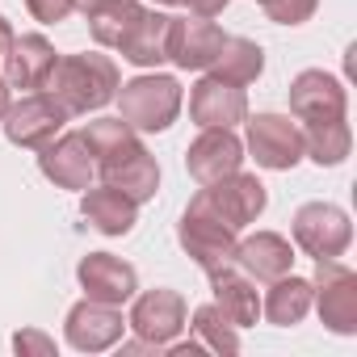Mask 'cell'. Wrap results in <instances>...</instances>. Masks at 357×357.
<instances>
[{
  "mask_svg": "<svg viewBox=\"0 0 357 357\" xmlns=\"http://www.w3.org/2000/svg\"><path fill=\"white\" fill-rule=\"evenodd\" d=\"M261 72H265V51H261L252 38H231V34H227L223 51H219L215 63H211V76L231 80V84H240V89L252 84Z\"/></svg>",
  "mask_w": 357,
  "mask_h": 357,
  "instance_id": "cb8c5ba5",
  "label": "cell"
},
{
  "mask_svg": "<svg viewBox=\"0 0 357 357\" xmlns=\"http://www.w3.org/2000/svg\"><path fill=\"white\" fill-rule=\"evenodd\" d=\"M190 118L198 126H240L248 118V97L231 80L202 76L190 93Z\"/></svg>",
  "mask_w": 357,
  "mask_h": 357,
  "instance_id": "e0dca14e",
  "label": "cell"
},
{
  "mask_svg": "<svg viewBox=\"0 0 357 357\" xmlns=\"http://www.w3.org/2000/svg\"><path fill=\"white\" fill-rule=\"evenodd\" d=\"M122 328H126L122 311L109 303H97V298H80L68 311V344L80 353H101V349L118 344Z\"/></svg>",
  "mask_w": 357,
  "mask_h": 357,
  "instance_id": "9a60e30c",
  "label": "cell"
},
{
  "mask_svg": "<svg viewBox=\"0 0 357 357\" xmlns=\"http://www.w3.org/2000/svg\"><path fill=\"white\" fill-rule=\"evenodd\" d=\"M194 336L202 340V349H215V353H236L240 349V328L219 311V303H206L194 311Z\"/></svg>",
  "mask_w": 357,
  "mask_h": 357,
  "instance_id": "484cf974",
  "label": "cell"
},
{
  "mask_svg": "<svg viewBox=\"0 0 357 357\" xmlns=\"http://www.w3.org/2000/svg\"><path fill=\"white\" fill-rule=\"evenodd\" d=\"M38 168L47 181H55L59 190H89L93 181V147L84 139V130H72V135H55L47 147H38Z\"/></svg>",
  "mask_w": 357,
  "mask_h": 357,
  "instance_id": "8fae6325",
  "label": "cell"
},
{
  "mask_svg": "<svg viewBox=\"0 0 357 357\" xmlns=\"http://www.w3.org/2000/svg\"><path fill=\"white\" fill-rule=\"evenodd\" d=\"M349 109V93L336 76L311 68L290 80V114L298 122H336Z\"/></svg>",
  "mask_w": 357,
  "mask_h": 357,
  "instance_id": "7c38bea8",
  "label": "cell"
},
{
  "mask_svg": "<svg viewBox=\"0 0 357 357\" xmlns=\"http://www.w3.org/2000/svg\"><path fill=\"white\" fill-rule=\"evenodd\" d=\"M155 5H185V0H155Z\"/></svg>",
  "mask_w": 357,
  "mask_h": 357,
  "instance_id": "e575fe53",
  "label": "cell"
},
{
  "mask_svg": "<svg viewBox=\"0 0 357 357\" xmlns=\"http://www.w3.org/2000/svg\"><path fill=\"white\" fill-rule=\"evenodd\" d=\"M9 105H13V97H9V80H0V122H5Z\"/></svg>",
  "mask_w": 357,
  "mask_h": 357,
  "instance_id": "836d02e7",
  "label": "cell"
},
{
  "mask_svg": "<svg viewBox=\"0 0 357 357\" xmlns=\"http://www.w3.org/2000/svg\"><path fill=\"white\" fill-rule=\"evenodd\" d=\"M118 84H122L118 63H114L109 55H101V51H84V55L59 59L55 72H51V80H47L43 89H47V93L68 109V118H72V114H93V109L109 105V101L118 97Z\"/></svg>",
  "mask_w": 357,
  "mask_h": 357,
  "instance_id": "7a4b0ae2",
  "label": "cell"
},
{
  "mask_svg": "<svg viewBox=\"0 0 357 357\" xmlns=\"http://www.w3.org/2000/svg\"><path fill=\"white\" fill-rule=\"evenodd\" d=\"M9 43H13V26H9V17H0V59H5Z\"/></svg>",
  "mask_w": 357,
  "mask_h": 357,
  "instance_id": "d6a6232c",
  "label": "cell"
},
{
  "mask_svg": "<svg viewBox=\"0 0 357 357\" xmlns=\"http://www.w3.org/2000/svg\"><path fill=\"white\" fill-rule=\"evenodd\" d=\"M236 236H240V231L211 206L206 194H198V198L185 206L181 227H176V240H181L185 257H190L194 265H202V269L227 265L231 252H236Z\"/></svg>",
  "mask_w": 357,
  "mask_h": 357,
  "instance_id": "277c9868",
  "label": "cell"
},
{
  "mask_svg": "<svg viewBox=\"0 0 357 357\" xmlns=\"http://www.w3.org/2000/svg\"><path fill=\"white\" fill-rule=\"evenodd\" d=\"M227 34L211 22V17H172V34H168V63H176L181 72H211L215 55L223 51Z\"/></svg>",
  "mask_w": 357,
  "mask_h": 357,
  "instance_id": "4fadbf2b",
  "label": "cell"
},
{
  "mask_svg": "<svg viewBox=\"0 0 357 357\" xmlns=\"http://www.w3.org/2000/svg\"><path fill=\"white\" fill-rule=\"evenodd\" d=\"M311 303L319 307L324 328H332L336 336H353L357 332V273L349 265L332 261H315V278H311Z\"/></svg>",
  "mask_w": 357,
  "mask_h": 357,
  "instance_id": "5b68a950",
  "label": "cell"
},
{
  "mask_svg": "<svg viewBox=\"0 0 357 357\" xmlns=\"http://www.w3.org/2000/svg\"><path fill=\"white\" fill-rule=\"evenodd\" d=\"M143 13V5L139 0H118V5H109V9H101V13H93L89 17V30H93V43L97 47H118V38L130 30V22Z\"/></svg>",
  "mask_w": 357,
  "mask_h": 357,
  "instance_id": "4316f807",
  "label": "cell"
},
{
  "mask_svg": "<svg viewBox=\"0 0 357 357\" xmlns=\"http://www.w3.org/2000/svg\"><path fill=\"white\" fill-rule=\"evenodd\" d=\"M76 278H80V286H84V298H97V303H109V307L130 303L135 290H139L135 265H126V261L114 257V252H89V257L76 265Z\"/></svg>",
  "mask_w": 357,
  "mask_h": 357,
  "instance_id": "5bb4252c",
  "label": "cell"
},
{
  "mask_svg": "<svg viewBox=\"0 0 357 357\" xmlns=\"http://www.w3.org/2000/svg\"><path fill=\"white\" fill-rule=\"evenodd\" d=\"M257 5L269 13V22L278 26H303L311 22V13L319 9V0H257Z\"/></svg>",
  "mask_w": 357,
  "mask_h": 357,
  "instance_id": "83f0119b",
  "label": "cell"
},
{
  "mask_svg": "<svg viewBox=\"0 0 357 357\" xmlns=\"http://www.w3.org/2000/svg\"><path fill=\"white\" fill-rule=\"evenodd\" d=\"M109 5H118V0H76V9H80L84 17H93V13H101V9H109Z\"/></svg>",
  "mask_w": 357,
  "mask_h": 357,
  "instance_id": "1f68e13d",
  "label": "cell"
},
{
  "mask_svg": "<svg viewBox=\"0 0 357 357\" xmlns=\"http://www.w3.org/2000/svg\"><path fill=\"white\" fill-rule=\"evenodd\" d=\"M227 5H231V0H185V9H190L194 17H219Z\"/></svg>",
  "mask_w": 357,
  "mask_h": 357,
  "instance_id": "4dcf8cb0",
  "label": "cell"
},
{
  "mask_svg": "<svg viewBox=\"0 0 357 357\" xmlns=\"http://www.w3.org/2000/svg\"><path fill=\"white\" fill-rule=\"evenodd\" d=\"M248 151L261 168L286 172L303 160V130L282 114H257L248 118Z\"/></svg>",
  "mask_w": 357,
  "mask_h": 357,
  "instance_id": "9c48e42d",
  "label": "cell"
},
{
  "mask_svg": "<svg viewBox=\"0 0 357 357\" xmlns=\"http://www.w3.org/2000/svg\"><path fill=\"white\" fill-rule=\"evenodd\" d=\"M202 194L211 198V206H215L236 231H244L248 223H257L261 211H265V202H269L265 185L257 181L252 172H231V176H223V181H215V185H202Z\"/></svg>",
  "mask_w": 357,
  "mask_h": 357,
  "instance_id": "2e32d148",
  "label": "cell"
},
{
  "mask_svg": "<svg viewBox=\"0 0 357 357\" xmlns=\"http://www.w3.org/2000/svg\"><path fill=\"white\" fill-rule=\"evenodd\" d=\"M294 244L315 257V261H332V257H344L349 240H353V223L340 206L332 202H307L294 211Z\"/></svg>",
  "mask_w": 357,
  "mask_h": 357,
  "instance_id": "8992f818",
  "label": "cell"
},
{
  "mask_svg": "<svg viewBox=\"0 0 357 357\" xmlns=\"http://www.w3.org/2000/svg\"><path fill=\"white\" fill-rule=\"evenodd\" d=\"M118 109L130 130H168L181 114L176 76H135L118 84Z\"/></svg>",
  "mask_w": 357,
  "mask_h": 357,
  "instance_id": "3957f363",
  "label": "cell"
},
{
  "mask_svg": "<svg viewBox=\"0 0 357 357\" xmlns=\"http://www.w3.org/2000/svg\"><path fill=\"white\" fill-rule=\"evenodd\" d=\"M13 349L26 357V353H38V357H51L55 353V340L51 336H43V332H34V328H22L17 336H13Z\"/></svg>",
  "mask_w": 357,
  "mask_h": 357,
  "instance_id": "f546056e",
  "label": "cell"
},
{
  "mask_svg": "<svg viewBox=\"0 0 357 357\" xmlns=\"http://www.w3.org/2000/svg\"><path fill=\"white\" fill-rule=\"evenodd\" d=\"M135 211H139V202L126 198V194L114 190V185L84 190V198H80V215H84L89 227H97L101 236H126V231L135 227Z\"/></svg>",
  "mask_w": 357,
  "mask_h": 357,
  "instance_id": "7402d4cb",
  "label": "cell"
},
{
  "mask_svg": "<svg viewBox=\"0 0 357 357\" xmlns=\"http://www.w3.org/2000/svg\"><path fill=\"white\" fill-rule=\"evenodd\" d=\"M168 34H172V17L143 5V13L130 22V30L118 38L114 51L135 68H160L168 63Z\"/></svg>",
  "mask_w": 357,
  "mask_h": 357,
  "instance_id": "d6986e66",
  "label": "cell"
},
{
  "mask_svg": "<svg viewBox=\"0 0 357 357\" xmlns=\"http://www.w3.org/2000/svg\"><path fill=\"white\" fill-rule=\"evenodd\" d=\"M84 139L93 147V164L105 176V185L122 190L135 202L155 198V190H160V164H155V155L139 143V135L122 118H97V122H89Z\"/></svg>",
  "mask_w": 357,
  "mask_h": 357,
  "instance_id": "6da1fadb",
  "label": "cell"
},
{
  "mask_svg": "<svg viewBox=\"0 0 357 357\" xmlns=\"http://www.w3.org/2000/svg\"><path fill=\"white\" fill-rule=\"evenodd\" d=\"M303 155H311L319 168L328 164H344L349 160V147H353V135H349V122L336 118V122H303Z\"/></svg>",
  "mask_w": 357,
  "mask_h": 357,
  "instance_id": "d4e9b609",
  "label": "cell"
},
{
  "mask_svg": "<svg viewBox=\"0 0 357 357\" xmlns=\"http://www.w3.org/2000/svg\"><path fill=\"white\" fill-rule=\"evenodd\" d=\"M5 80H9V89H43L47 80H51V72H55V63H59V55H55V47L43 38V34H13V43H9V51H5Z\"/></svg>",
  "mask_w": 357,
  "mask_h": 357,
  "instance_id": "ac0fdd59",
  "label": "cell"
},
{
  "mask_svg": "<svg viewBox=\"0 0 357 357\" xmlns=\"http://www.w3.org/2000/svg\"><path fill=\"white\" fill-rule=\"evenodd\" d=\"M231 265H240L252 282H278V278L290 273L294 248H290V240L278 236V231H257V236H248V240H236Z\"/></svg>",
  "mask_w": 357,
  "mask_h": 357,
  "instance_id": "ffe728a7",
  "label": "cell"
},
{
  "mask_svg": "<svg viewBox=\"0 0 357 357\" xmlns=\"http://www.w3.org/2000/svg\"><path fill=\"white\" fill-rule=\"evenodd\" d=\"M63 122H68V109L43 89H34V93H26L17 105H9V114H5V135H9V143L13 147H30V151H38V147H47L59 130H63Z\"/></svg>",
  "mask_w": 357,
  "mask_h": 357,
  "instance_id": "52a82bcc",
  "label": "cell"
},
{
  "mask_svg": "<svg viewBox=\"0 0 357 357\" xmlns=\"http://www.w3.org/2000/svg\"><path fill=\"white\" fill-rule=\"evenodd\" d=\"M244 164V143L231 135V126H202V135L185 151V168L198 185H215L223 176L240 172Z\"/></svg>",
  "mask_w": 357,
  "mask_h": 357,
  "instance_id": "30bf717a",
  "label": "cell"
},
{
  "mask_svg": "<svg viewBox=\"0 0 357 357\" xmlns=\"http://www.w3.org/2000/svg\"><path fill=\"white\" fill-rule=\"evenodd\" d=\"M307 311H311V282H307V278L286 273V278L269 282V294H265V303H261V315H265L269 324L290 328V324H298Z\"/></svg>",
  "mask_w": 357,
  "mask_h": 357,
  "instance_id": "603a6c76",
  "label": "cell"
},
{
  "mask_svg": "<svg viewBox=\"0 0 357 357\" xmlns=\"http://www.w3.org/2000/svg\"><path fill=\"white\" fill-rule=\"evenodd\" d=\"M26 9L34 13V22H43V26H59V22L76 9V0H26Z\"/></svg>",
  "mask_w": 357,
  "mask_h": 357,
  "instance_id": "f1b7e54d",
  "label": "cell"
},
{
  "mask_svg": "<svg viewBox=\"0 0 357 357\" xmlns=\"http://www.w3.org/2000/svg\"><path fill=\"white\" fill-rule=\"evenodd\" d=\"M126 324H130V332L147 349H164L168 340H176V336H181V328H185V298L176 294V290L155 286V290H147V294L135 298Z\"/></svg>",
  "mask_w": 357,
  "mask_h": 357,
  "instance_id": "ba28073f",
  "label": "cell"
},
{
  "mask_svg": "<svg viewBox=\"0 0 357 357\" xmlns=\"http://www.w3.org/2000/svg\"><path fill=\"white\" fill-rule=\"evenodd\" d=\"M211 273V290H215V303L219 311L236 324V328H252L261 319V294H257V282L240 269V265H215L206 269Z\"/></svg>",
  "mask_w": 357,
  "mask_h": 357,
  "instance_id": "44dd1931",
  "label": "cell"
}]
</instances>
